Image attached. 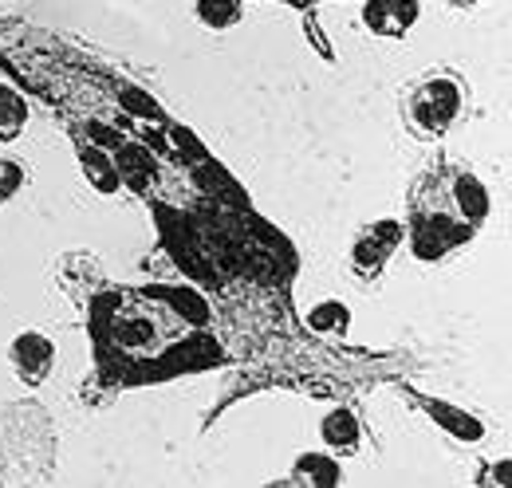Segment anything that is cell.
I'll use <instances>...</instances> for the list:
<instances>
[{
    "label": "cell",
    "mask_w": 512,
    "mask_h": 488,
    "mask_svg": "<svg viewBox=\"0 0 512 488\" xmlns=\"http://www.w3.org/2000/svg\"><path fill=\"white\" fill-rule=\"evenodd\" d=\"M465 107H469V87L453 71H426L402 95V119L422 142L449 134L453 122L465 115Z\"/></svg>",
    "instance_id": "obj_2"
},
{
    "label": "cell",
    "mask_w": 512,
    "mask_h": 488,
    "mask_svg": "<svg viewBox=\"0 0 512 488\" xmlns=\"http://www.w3.org/2000/svg\"><path fill=\"white\" fill-rule=\"evenodd\" d=\"M28 126V103L16 87L0 83V142H16Z\"/></svg>",
    "instance_id": "obj_11"
},
{
    "label": "cell",
    "mask_w": 512,
    "mask_h": 488,
    "mask_svg": "<svg viewBox=\"0 0 512 488\" xmlns=\"http://www.w3.org/2000/svg\"><path fill=\"white\" fill-rule=\"evenodd\" d=\"M320 441L327 445V453H359V445H363V422H359V414L355 410H347V406H335V410H327L320 422Z\"/></svg>",
    "instance_id": "obj_7"
},
{
    "label": "cell",
    "mask_w": 512,
    "mask_h": 488,
    "mask_svg": "<svg viewBox=\"0 0 512 488\" xmlns=\"http://www.w3.org/2000/svg\"><path fill=\"white\" fill-rule=\"evenodd\" d=\"M406 244V225L402 221H375V225H363L351 241V268L355 276L363 280H375L383 276V268L394 260V252Z\"/></svg>",
    "instance_id": "obj_3"
},
{
    "label": "cell",
    "mask_w": 512,
    "mask_h": 488,
    "mask_svg": "<svg viewBox=\"0 0 512 488\" xmlns=\"http://www.w3.org/2000/svg\"><path fill=\"white\" fill-rule=\"evenodd\" d=\"M241 16H245L241 0H197V20L209 24V28H217V32L241 24Z\"/></svg>",
    "instance_id": "obj_12"
},
{
    "label": "cell",
    "mask_w": 512,
    "mask_h": 488,
    "mask_svg": "<svg viewBox=\"0 0 512 488\" xmlns=\"http://www.w3.org/2000/svg\"><path fill=\"white\" fill-rule=\"evenodd\" d=\"M284 485L335 488V485H343V465L335 461V453H300V457L292 461Z\"/></svg>",
    "instance_id": "obj_8"
},
{
    "label": "cell",
    "mask_w": 512,
    "mask_h": 488,
    "mask_svg": "<svg viewBox=\"0 0 512 488\" xmlns=\"http://www.w3.org/2000/svg\"><path fill=\"white\" fill-rule=\"evenodd\" d=\"M410 402L434 422V426H442L449 437H457V441H469V445H477V441H485V426L473 418V414H465L461 406H449L442 398H426V394H410Z\"/></svg>",
    "instance_id": "obj_6"
},
{
    "label": "cell",
    "mask_w": 512,
    "mask_h": 488,
    "mask_svg": "<svg viewBox=\"0 0 512 488\" xmlns=\"http://www.w3.org/2000/svg\"><path fill=\"white\" fill-rule=\"evenodd\" d=\"M304 323H308V331H316V335H347V327H351V307L339 304V300H320V304L308 307Z\"/></svg>",
    "instance_id": "obj_10"
},
{
    "label": "cell",
    "mask_w": 512,
    "mask_h": 488,
    "mask_svg": "<svg viewBox=\"0 0 512 488\" xmlns=\"http://www.w3.org/2000/svg\"><path fill=\"white\" fill-rule=\"evenodd\" d=\"M8 366H12V374H16L20 386L36 390L56 370V343L44 331H20L12 339V347H8Z\"/></svg>",
    "instance_id": "obj_4"
},
{
    "label": "cell",
    "mask_w": 512,
    "mask_h": 488,
    "mask_svg": "<svg viewBox=\"0 0 512 488\" xmlns=\"http://www.w3.org/2000/svg\"><path fill=\"white\" fill-rule=\"evenodd\" d=\"M79 162H83V178L91 182L95 193H115L119 182H123V170L115 166V158L107 154V150H99V146H83L79 150Z\"/></svg>",
    "instance_id": "obj_9"
},
{
    "label": "cell",
    "mask_w": 512,
    "mask_h": 488,
    "mask_svg": "<svg viewBox=\"0 0 512 488\" xmlns=\"http://www.w3.org/2000/svg\"><path fill=\"white\" fill-rule=\"evenodd\" d=\"M418 16H422L418 0H367L363 4V24L379 40H402V36H410V28L418 24Z\"/></svg>",
    "instance_id": "obj_5"
},
{
    "label": "cell",
    "mask_w": 512,
    "mask_h": 488,
    "mask_svg": "<svg viewBox=\"0 0 512 488\" xmlns=\"http://www.w3.org/2000/svg\"><path fill=\"white\" fill-rule=\"evenodd\" d=\"M95 335L99 347H111L115 355L123 351V359H158L162 351H170L174 343H182L190 335V319L162 296L150 292H111L99 315H95Z\"/></svg>",
    "instance_id": "obj_1"
},
{
    "label": "cell",
    "mask_w": 512,
    "mask_h": 488,
    "mask_svg": "<svg viewBox=\"0 0 512 488\" xmlns=\"http://www.w3.org/2000/svg\"><path fill=\"white\" fill-rule=\"evenodd\" d=\"M28 182V174H24V162H16V158H0V205H8L20 189Z\"/></svg>",
    "instance_id": "obj_13"
}]
</instances>
